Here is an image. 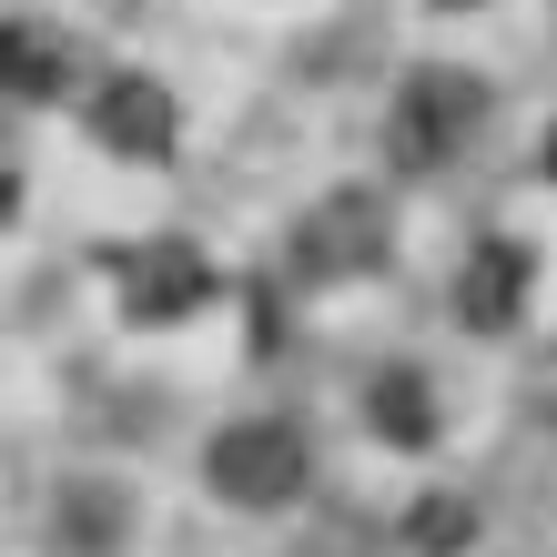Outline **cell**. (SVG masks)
<instances>
[{
  "label": "cell",
  "instance_id": "cell-1",
  "mask_svg": "<svg viewBox=\"0 0 557 557\" xmlns=\"http://www.w3.org/2000/svg\"><path fill=\"white\" fill-rule=\"evenodd\" d=\"M476 133H486V82L456 72V61H416L385 102V162L396 173H446Z\"/></svg>",
  "mask_w": 557,
  "mask_h": 557
},
{
  "label": "cell",
  "instance_id": "cell-2",
  "mask_svg": "<svg viewBox=\"0 0 557 557\" xmlns=\"http://www.w3.org/2000/svg\"><path fill=\"white\" fill-rule=\"evenodd\" d=\"M203 486H213L223 507H244V517L294 507V497L314 486V446H305V425H294V416H234V425L203 446Z\"/></svg>",
  "mask_w": 557,
  "mask_h": 557
},
{
  "label": "cell",
  "instance_id": "cell-3",
  "mask_svg": "<svg viewBox=\"0 0 557 557\" xmlns=\"http://www.w3.org/2000/svg\"><path fill=\"white\" fill-rule=\"evenodd\" d=\"M385 253H396V213L375 203L366 183H345V193H324V203L294 223V284H355V274H375Z\"/></svg>",
  "mask_w": 557,
  "mask_h": 557
},
{
  "label": "cell",
  "instance_id": "cell-4",
  "mask_svg": "<svg viewBox=\"0 0 557 557\" xmlns=\"http://www.w3.org/2000/svg\"><path fill=\"white\" fill-rule=\"evenodd\" d=\"M213 294H223L213 253L183 244V234H152L133 253H112V305H122V324H183V314H203Z\"/></svg>",
  "mask_w": 557,
  "mask_h": 557
},
{
  "label": "cell",
  "instance_id": "cell-5",
  "mask_svg": "<svg viewBox=\"0 0 557 557\" xmlns=\"http://www.w3.org/2000/svg\"><path fill=\"white\" fill-rule=\"evenodd\" d=\"M446 305H456L467 335H517L528 305H537V253L517 234H476L467 264H456V284H446Z\"/></svg>",
  "mask_w": 557,
  "mask_h": 557
},
{
  "label": "cell",
  "instance_id": "cell-6",
  "mask_svg": "<svg viewBox=\"0 0 557 557\" xmlns=\"http://www.w3.org/2000/svg\"><path fill=\"white\" fill-rule=\"evenodd\" d=\"M91 143L122 152V162H162V152L183 143V102L152 72H112L102 91H91Z\"/></svg>",
  "mask_w": 557,
  "mask_h": 557
},
{
  "label": "cell",
  "instance_id": "cell-7",
  "mask_svg": "<svg viewBox=\"0 0 557 557\" xmlns=\"http://www.w3.org/2000/svg\"><path fill=\"white\" fill-rule=\"evenodd\" d=\"M355 416H366L385 446H425L446 425V396H436V375H425V366H375L366 385H355Z\"/></svg>",
  "mask_w": 557,
  "mask_h": 557
},
{
  "label": "cell",
  "instance_id": "cell-8",
  "mask_svg": "<svg viewBox=\"0 0 557 557\" xmlns=\"http://www.w3.org/2000/svg\"><path fill=\"white\" fill-rule=\"evenodd\" d=\"M61 91H72V41L51 21L11 11L0 21V102H61Z\"/></svg>",
  "mask_w": 557,
  "mask_h": 557
},
{
  "label": "cell",
  "instance_id": "cell-9",
  "mask_svg": "<svg viewBox=\"0 0 557 557\" xmlns=\"http://www.w3.org/2000/svg\"><path fill=\"white\" fill-rule=\"evenodd\" d=\"M51 537L72 547V557H102V547H122V537H133V486H112V476H72V486H61Z\"/></svg>",
  "mask_w": 557,
  "mask_h": 557
},
{
  "label": "cell",
  "instance_id": "cell-10",
  "mask_svg": "<svg viewBox=\"0 0 557 557\" xmlns=\"http://www.w3.org/2000/svg\"><path fill=\"white\" fill-rule=\"evenodd\" d=\"M425 517H416V547L425 557H436V547H467V528H476V517H467V497H416Z\"/></svg>",
  "mask_w": 557,
  "mask_h": 557
},
{
  "label": "cell",
  "instance_id": "cell-11",
  "mask_svg": "<svg viewBox=\"0 0 557 557\" xmlns=\"http://www.w3.org/2000/svg\"><path fill=\"white\" fill-rule=\"evenodd\" d=\"M11 223H21V173L0 162V234H11Z\"/></svg>",
  "mask_w": 557,
  "mask_h": 557
}]
</instances>
